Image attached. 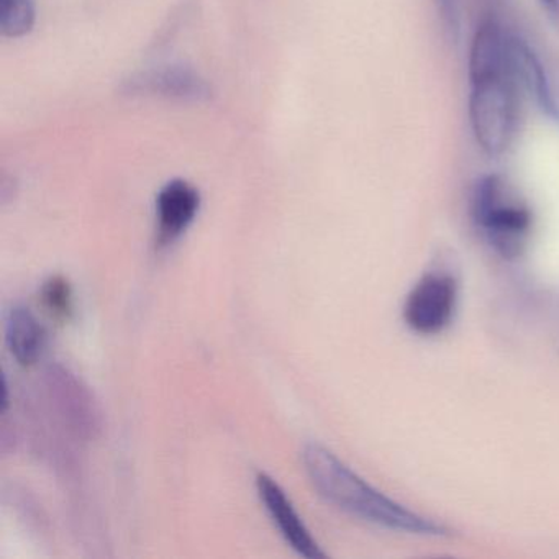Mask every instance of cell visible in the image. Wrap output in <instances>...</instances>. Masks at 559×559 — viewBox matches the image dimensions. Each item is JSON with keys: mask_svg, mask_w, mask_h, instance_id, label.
<instances>
[{"mask_svg": "<svg viewBox=\"0 0 559 559\" xmlns=\"http://www.w3.org/2000/svg\"><path fill=\"white\" fill-rule=\"evenodd\" d=\"M519 78L510 35L486 19L477 27L469 53V123L474 140L489 158L509 152L519 130Z\"/></svg>", "mask_w": 559, "mask_h": 559, "instance_id": "1", "label": "cell"}, {"mask_svg": "<svg viewBox=\"0 0 559 559\" xmlns=\"http://www.w3.org/2000/svg\"><path fill=\"white\" fill-rule=\"evenodd\" d=\"M304 466L317 492L342 512L391 532L417 536H448L450 526L395 502L366 483L335 453L319 443L302 451Z\"/></svg>", "mask_w": 559, "mask_h": 559, "instance_id": "2", "label": "cell"}, {"mask_svg": "<svg viewBox=\"0 0 559 559\" xmlns=\"http://www.w3.org/2000/svg\"><path fill=\"white\" fill-rule=\"evenodd\" d=\"M471 217L483 240L502 260H516L525 253L532 237V209L509 179L500 175L477 179L471 194Z\"/></svg>", "mask_w": 559, "mask_h": 559, "instance_id": "3", "label": "cell"}, {"mask_svg": "<svg viewBox=\"0 0 559 559\" xmlns=\"http://www.w3.org/2000/svg\"><path fill=\"white\" fill-rule=\"evenodd\" d=\"M457 296L460 287L453 274L443 270L428 271L407 294L405 325L418 335H440L453 322Z\"/></svg>", "mask_w": 559, "mask_h": 559, "instance_id": "4", "label": "cell"}, {"mask_svg": "<svg viewBox=\"0 0 559 559\" xmlns=\"http://www.w3.org/2000/svg\"><path fill=\"white\" fill-rule=\"evenodd\" d=\"M120 93L129 97L205 104L214 96L209 81L188 64L173 63L148 68L123 81Z\"/></svg>", "mask_w": 559, "mask_h": 559, "instance_id": "5", "label": "cell"}, {"mask_svg": "<svg viewBox=\"0 0 559 559\" xmlns=\"http://www.w3.org/2000/svg\"><path fill=\"white\" fill-rule=\"evenodd\" d=\"M48 389L58 411L81 437L94 438L100 430V414L90 389L76 374L55 365L47 372Z\"/></svg>", "mask_w": 559, "mask_h": 559, "instance_id": "6", "label": "cell"}, {"mask_svg": "<svg viewBox=\"0 0 559 559\" xmlns=\"http://www.w3.org/2000/svg\"><path fill=\"white\" fill-rule=\"evenodd\" d=\"M257 489L264 509L270 513L273 522L276 523L287 545L297 555L307 559L326 558V552L320 548L319 543L313 538L312 533L309 532L297 510L294 509L289 497L273 477L264 473L258 474Z\"/></svg>", "mask_w": 559, "mask_h": 559, "instance_id": "7", "label": "cell"}, {"mask_svg": "<svg viewBox=\"0 0 559 559\" xmlns=\"http://www.w3.org/2000/svg\"><path fill=\"white\" fill-rule=\"evenodd\" d=\"M201 192L186 179H173L156 198V241L165 248L178 241L191 227L201 209Z\"/></svg>", "mask_w": 559, "mask_h": 559, "instance_id": "8", "label": "cell"}, {"mask_svg": "<svg viewBox=\"0 0 559 559\" xmlns=\"http://www.w3.org/2000/svg\"><path fill=\"white\" fill-rule=\"evenodd\" d=\"M513 68L520 87L535 100L536 107L552 122L559 123V100L538 55L522 38L510 35Z\"/></svg>", "mask_w": 559, "mask_h": 559, "instance_id": "9", "label": "cell"}, {"mask_svg": "<svg viewBox=\"0 0 559 559\" xmlns=\"http://www.w3.org/2000/svg\"><path fill=\"white\" fill-rule=\"evenodd\" d=\"M5 345L22 366H32L44 355L47 330L27 307H14L5 319Z\"/></svg>", "mask_w": 559, "mask_h": 559, "instance_id": "10", "label": "cell"}, {"mask_svg": "<svg viewBox=\"0 0 559 559\" xmlns=\"http://www.w3.org/2000/svg\"><path fill=\"white\" fill-rule=\"evenodd\" d=\"M37 22L35 0H0V31L5 38L31 34Z\"/></svg>", "mask_w": 559, "mask_h": 559, "instance_id": "11", "label": "cell"}, {"mask_svg": "<svg viewBox=\"0 0 559 559\" xmlns=\"http://www.w3.org/2000/svg\"><path fill=\"white\" fill-rule=\"evenodd\" d=\"M45 310L60 322H68L74 312V294L70 281L63 276H51L45 281L40 290Z\"/></svg>", "mask_w": 559, "mask_h": 559, "instance_id": "12", "label": "cell"}, {"mask_svg": "<svg viewBox=\"0 0 559 559\" xmlns=\"http://www.w3.org/2000/svg\"><path fill=\"white\" fill-rule=\"evenodd\" d=\"M438 17L448 40L457 41L461 35V0H437Z\"/></svg>", "mask_w": 559, "mask_h": 559, "instance_id": "13", "label": "cell"}, {"mask_svg": "<svg viewBox=\"0 0 559 559\" xmlns=\"http://www.w3.org/2000/svg\"><path fill=\"white\" fill-rule=\"evenodd\" d=\"M545 12L546 19L551 22L552 27L559 32V0H538Z\"/></svg>", "mask_w": 559, "mask_h": 559, "instance_id": "14", "label": "cell"}, {"mask_svg": "<svg viewBox=\"0 0 559 559\" xmlns=\"http://www.w3.org/2000/svg\"><path fill=\"white\" fill-rule=\"evenodd\" d=\"M9 407V388H8V379L2 378V411H8Z\"/></svg>", "mask_w": 559, "mask_h": 559, "instance_id": "15", "label": "cell"}]
</instances>
